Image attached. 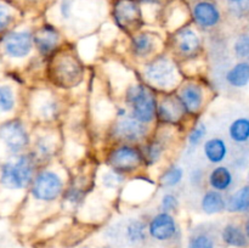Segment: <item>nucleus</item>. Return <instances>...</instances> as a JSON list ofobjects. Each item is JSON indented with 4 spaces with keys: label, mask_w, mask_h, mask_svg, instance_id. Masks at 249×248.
I'll list each match as a JSON object with an SVG mask.
<instances>
[{
    "label": "nucleus",
    "mask_w": 249,
    "mask_h": 248,
    "mask_svg": "<svg viewBox=\"0 0 249 248\" xmlns=\"http://www.w3.org/2000/svg\"><path fill=\"white\" fill-rule=\"evenodd\" d=\"M33 173V159L29 156H19L15 160L4 163L0 172V181L6 189L21 190L31 182Z\"/></svg>",
    "instance_id": "nucleus-1"
},
{
    "label": "nucleus",
    "mask_w": 249,
    "mask_h": 248,
    "mask_svg": "<svg viewBox=\"0 0 249 248\" xmlns=\"http://www.w3.org/2000/svg\"><path fill=\"white\" fill-rule=\"evenodd\" d=\"M126 102L133 108V117L141 123H150L156 113L155 97L147 88L133 85L126 91Z\"/></svg>",
    "instance_id": "nucleus-2"
},
{
    "label": "nucleus",
    "mask_w": 249,
    "mask_h": 248,
    "mask_svg": "<svg viewBox=\"0 0 249 248\" xmlns=\"http://www.w3.org/2000/svg\"><path fill=\"white\" fill-rule=\"evenodd\" d=\"M145 75L151 84L162 89L175 87L179 80L177 67L168 57H157L151 61L145 68Z\"/></svg>",
    "instance_id": "nucleus-3"
},
{
    "label": "nucleus",
    "mask_w": 249,
    "mask_h": 248,
    "mask_svg": "<svg viewBox=\"0 0 249 248\" xmlns=\"http://www.w3.org/2000/svg\"><path fill=\"white\" fill-rule=\"evenodd\" d=\"M63 182L60 175L51 170H45L36 175L32 186V195L36 199L43 202L55 201L61 195Z\"/></svg>",
    "instance_id": "nucleus-4"
},
{
    "label": "nucleus",
    "mask_w": 249,
    "mask_h": 248,
    "mask_svg": "<svg viewBox=\"0 0 249 248\" xmlns=\"http://www.w3.org/2000/svg\"><path fill=\"white\" fill-rule=\"evenodd\" d=\"M0 140L5 143L10 152L18 153L28 145L29 138L21 122L10 121L0 126Z\"/></svg>",
    "instance_id": "nucleus-5"
},
{
    "label": "nucleus",
    "mask_w": 249,
    "mask_h": 248,
    "mask_svg": "<svg viewBox=\"0 0 249 248\" xmlns=\"http://www.w3.org/2000/svg\"><path fill=\"white\" fill-rule=\"evenodd\" d=\"M142 160V155L134 146L123 145L117 147L109 156V163L114 170L128 173L136 169Z\"/></svg>",
    "instance_id": "nucleus-6"
},
{
    "label": "nucleus",
    "mask_w": 249,
    "mask_h": 248,
    "mask_svg": "<svg viewBox=\"0 0 249 248\" xmlns=\"http://www.w3.org/2000/svg\"><path fill=\"white\" fill-rule=\"evenodd\" d=\"M114 19L121 28L126 31L139 28L141 10L135 0H118L114 5Z\"/></svg>",
    "instance_id": "nucleus-7"
},
{
    "label": "nucleus",
    "mask_w": 249,
    "mask_h": 248,
    "mask_svg": "<svg viewBox=\"0 0 249 248\" xmlns=\"http://www.w3.org/2000/svg\"><path fill=\"white\" fill-rule=\"evenodd\" d=\"M53 74L56 83L62 87H72L82 78V67L74 57L68 55L63 56L56 61Z\"/></svg>",
    "instance_id": "nucleus-8"
},
{
    "label": "nucleus",
    "mask_w": 249,
    "mask_h": 248,
    "mask_svg": "<svg viewBox=\"0 0 249 248\" xmlns=\"http://www.w3.org/2000/svg\"><path fill=\"white\" fill-rule=\"evenodd\" d=\"M32 48H33V35L29 31L12 32L4 39V50L10 57H26L31 53Z\"/></svg>",
    "instance_id": "nucleus-9"
},
{
    "label": "nucleus",
    "mask_w": 249,
    "mask_h": 248,
    "mask_svg": "<svg viewBox=\"0 0 249 248\" xmlns=\"http://www.w3.org/2000/svg\"><path fill=\"white\" fill-rule=\"evenodd\" d=\"M113 133L117 138L125 141H139L145 136L146 128L143 123L139 122L134 117H123L114 125Z\"/></svg>",
    "instance_id": "nucleus-10"
},
{
    "label": "nucleus",
    "mask_w": 249,
    "mask_h": 248,
    "mask_svg": "<svg viewBox=\"0 0 249 248\" xmlns=\"http://www.w3.org/2000/svg\"><path fill=\"white\" fill-rule=\"evenodd\" d=\"M148 230H150L151 236L156 240H169L177 232V223L169 213L162 212L151 220Z\"/></svg>",
    "instance_id": "nucleus-11"
},
{
    "label": "nucleus",
    "mask_w": 249,
    "mask_h": 248,
    "mask_svg": "<svg viewBox=\"0 0 249 248\" xmlns=\"http://www.w3.org/2000/svg\"><path fill=\"white\" fill-rule=\"evenodd\" d=\"M192 15L196 23L203 28H212L220 21V12L218 7L213 2L206 1V0L195 4Z\"/></svg>",
    "instance_id": "nucleus-12"
},
{
    "label": "nucleus",
    "mask_w": 249,
    "mask_h": 248,
    "mask_svg": "<svg viewBox=\"0 0 249 248\" xmlns=\"http://www.w3.org/2000/svg\"><path fill=\"white\" fill-rule=\"evenodd\" d=\"M179 101L184 109L189 113H196L203 104V90L199 85L190 83L180 90Z\"/></svg>",
    "instance_id": "nucleus-13"
},
{
    "label": "nucleus",
    "mask_w": 249,
    "mask_h": 248,
    "mask_svg": "<svg viewBox=\"0 0 249 248\" xmlns=\"http://www.w3.org/2000/svg\"><path fill=\"white\" fill-rule=\"evenodd\" d=\"M177 48L182 56L196 55L201 49V39L191 28H182L177 34Z\"/></svg>",
    "instance_id": "nucleus-14"
},
{
    "label": "nucleus",
    "mask_w": 249,
    "mask_h": 248,
    "mask_svg": "<svg viewBox=\"0 0 249 248\" xmlns=\"http://www.w3.org/2000/svg\"><path fill=\"white\" fill-rule=\"evenodd\" d=\"M33 39L38 50L44 55H48L57 45L58 33L53 27L45 26L36 32V36H33Z\"/></svg>",
    "instance_id": "nucleus-15"
},
{
    "label": "nucleus",
    "mask_w": 249,
    "mask_h": 248,
    "mask_svg": "<svg viewBox=\"0 0 249 248\" xmlns=\"http://www.w3.org/2000/svg\"><path fill=\"white\" fill-rule=\"evenodd\" d=\"M203 153L207 159L213 164H218L225 159L228 155V147L223 139L212 138L203 145Z\"/></svg>",
    "instance_id": "nucleus-16"
},
{
    "label": "nucleus",
    "mask_w": 249,
    "mask_h": 248,
    "mask_svg": "<svg viewBox=\"0 0 249 248\" xmlns=\"http://www.w3.org/2000/svg\"><path fill=\"white\" fill-rule=\"evenodd\" d=\"M201 208L206 214H216L223 212L226 208V202L221 194L215 190L204 192L201 199Z\"/></svg>",
    "instance_id": "nucleus-17"
},
{
    "label": "nucleus",
    "mask_w": 249,
    "mask_h": 248,
    "mask_svg": "<svg viewBox=\"0 0 249 248\" xmlns=\"http://www.w3.org/2000/svg\"><path fill=\"white\" fill-rule=\"evenodd\" d=\"M182 111H185V109L180 104V101H174L172 99H167L162 101V104L158 107L160 118L164 123H177L180 117H181Z\"/></svg>",
    "instance_id": "nucleus-18"
},
{
    "label": "nucleus",
    "mask_w": 249,
    "mask_h": 248,
    "mask_svg": "<svg viewBox=\"0 0 249 248\" xmlns=\"http://www.w3.org/2000/svg\"><path fill=\"white\" fill-rule=\"evenodd\" d=\"M208 181L215 191H225L232 184V174L226 167L219 165L212 170Z\"/></svg>",
    "instance_id": "nucleus-19"
},
{
    "label": "nucleus",
    "mask_w": 249,
    "mask_h": 248,
    "mask_svg": "<svg viewBox=\"0 0 249 248\" xmlns=\"http://www.w3.org/2000/svg\"><path fill=\"white\" fill-rule=\"evenodd\" d=\"M226 80L235 88H243L249 83V63L240 62L226 73Z\"/></svg>",
    "instance_id": "nucleus-20"
},
{
    "label": "nucleus",
    "mask_w": 249,
    "mask_h": 248,
    "mask_svg": "<svg viewBox=\"0 0 249 248\" xmlns=\"http://www.w3.org/2000/svg\"><path fill=\"white\" fill-rule=\"evenodd\" d=\"M156 48L155 36L150 33H141L133 40V53L138 57H146L151 55Z\"/></svg>",
    "instance_id": "nucleus-21"
},
{
    "label": "nucleus",
    "mask_w": 249,
    "mask_h": 248,
    "mask_svg": "<svg viewBox=\"0 0 249 248\" xmlns=\"http://www.w3.org/2000/svg\"><path fill=\"white\" fill-rule=\"evenodd\" d=\"M226 209L231 213L246 212L249 209V185L241 187L232 195L226 203Z\"/></svg>",
    "instance_id": "nucleus-22"
},
{
    "label": "nucleus",
    "mask_w": 249,
    "mask_h": 248,
    "mask_svg": "<svg viewBox=\"0 0 249 248\" xmlns=\"http://www.w3.org/2000/svg\"><path fill=\"white\" fill-rule=\"evenodd\" d=\"M229 135L231 140L237 143L247 142L249 140V119L237 118L230 124Z\"/></svg>",
    "instance_id": "nucleus-23"
},
{
    "label": "nucleus",
    "mask_w": 249,
    "mask_h": 248,
    "mask_svg": "<svg viewBox=\"0 0 249 248\" xmlns=\"http://www.w3.org/2000/svg\"><path fill=\"white\" fill-rule=\"evenodd\" d=\"M223 240L233 247H245L247 245V237L240 228L235 225H226L223 230Z\"/></svg>",
    "instance_id": "nucleus-24"
},
{
    "label": "nucleus",
    "mask_w": 249,
    "mask_h": 248,
    "mask_svg": "<svg viewBox=\"0 0 249 248\" xmlns=\"http://www.w3.org/2000/svg\"><path fill=\"white\" fill-rule=\"evenodd\" d=\"M36 111L39 117L44 119L53 118L57 113V104L50 96H43L36 99Z\"/></svg>",
    "instance_id": "nucleus-25"
},
{
    "label": "nucleus",
    "mask_w": 249,
    "mask_h": 248,
    "mask_svg": "<svg viewBox=\"0 0 249 248\" xmlns=\"http://www.w3.org/2000/svg\"><path fill=\"white\" fill-rule=\"evenodd\" d=\"M125 240L130 243H139L145 238V225L138 219H131L125 224Z\"/></svg>",
    "instance_id": "nucleus-26"
},
{
    "label": "nucleus",
    "mask_w": 249,
    "mask_h": 248,
    "mask_svg": "<svg viewBox=\"0 0 249 248\" xmlns=\"http://www.w3.org/2000/svg\"><path fill=\"white\" fill-rule=\"evenodd\" d=\"M184 177V169L180 165H172L160 177V184L165 187H174L181 182Z\"/></svg>",
    "instance_id": "nucleus-27"
},
{
    "label": "nucleus",
    "mask_w": 249,
    "mask_h": 248,
    "mask_svg": "<svg viewBox=\"0 0 249 248\" xmlns=\"http://www.w3.org/2000/svg\"><path fill=\"white\" fill-rule=\"evenodd\" d=\"M15 107L14 90L9 85H0V114L11 112Z\"/></svg>",
    "instance_id": "nucleus-28"
},
{
    "label": "nucleus",
    "mask_w": 249,
    "mask_h": 248,
    "mask_svg": "<svg viewBox=\"0 0 249 248\" xmlns=\"http://www.w3.org/2000/svg\"><path fill=\"white\" fill-rule=\"evenodd\" d=\"M162 152H163L162 142H160V141H155V142H151L150 145L146 146L145 152L142 153V158L147 162V164H155V163L160 158Z\"/></svg>",
    "instance_id": "nucleus-29"
},
{
    "label": "nucleus",
    "mask_w": 249,
    "mask_h": 248,
    "mask_svg": "<svg viewBox=\"0 0 249 248\" xmlns=\"http://www.w3.org/2000/svg\"><path fill=\"white\" fill-rule=\"evenodd\" d=\"M101 180H102V185H104L106 189L113 190V189H117V187L123 182L124 177L123 175H122V173L117 172V170L113 169V170H107V172H105L104 174H102Z\"/></svg>",
    "instance_id": "nucleus-30"
},
{
    "label": "nucleus",
    "mask_w": 249,
    "mask_h": 248,
    "mask_svg": "<svg viewBox=\"0 0 249 248\" xmlns=\"http://www.w3.org/2000/svg\"><path fill=\"white\" fill-rule=\"evenodd\" d=\"M207 134V126L204 123H199L198 125H196L194 128V130L190 133L189 135V146L190 147L195 148L201 143V141L203 140L204 136Z\"/></svg>",
    "instance_id": "nucleus-31"
},
{
    "label": "nucleus",
    "mask_w": 249,
    "mask_h": 248,
    "mask_svg": "<svg viewBox=\"0 0 249 248\" xmlns=\"http://www.w3.org/2000/svg\"><path fill=\"white\" fill-rule=\"evenodd\" d=\"M190 248H214V241L207 233H198L190 240Z\"/></svg>",
    "instance_id": "nucleus-32"
},
{
    "label": "nucleus",
    "mask_w": 249,
    "mask_h": 248,
    "mask_svg": "<svg viewBox=\"0 0 249 248\" xmlns=\"http://www.w3.org/2000/svg\"><path fill=\"white\" fill-rule=\"evenodd\" d=\"M233 50L237 57L240 58H249V35H241L236 40L233 45Z\"/></svg>",
    "instance_id": "nucleus-33"
},
{
    "label": "nucleus",
    "mask_w": 249,
    "mask_h": 248,
    "mask_svg": "<svg viewBox=\"0 0 249 248\" xmlns=\"http://www.w3.org/2000/svg\"><path fill=\"white\" fill-rule=\"evenodd\" d=\"M38 153L43 157H49L53 151V142L49 136H40L36 143Z\"/></svg>",
    "instance_id": "nucleus-34"
},
{
    "label": "nucleus",
    "mask_w": 249,
    "mask_h": 248,
    "mask_svg": "<svg viewBox=\"0 0 249 248\" xmlns=\"http://www.w3.org/2000/svg\"><path fill=\"white\" fill-rule=\"evenodd\" d=\"M160 207H162L163 212H165V213L175 211L179 207V199L174 194H165L162 197V201H160Z\"/></svg>",
    "instance_id": "nucleus-35"
},
{
    "label": "nucleus",
    "mask_w": 249,
    "mask_h": 248,
    "mask_svg": "<svg viewBox=\"0 0 249 248\" xmlns=\"http://www.w3.org/2000/svg\"><path fill=\"white\" fill-rule=\"evenodd\" d=\"M11 19H12V15H11V11H10V9L6 6V5L0 2V32L9 26Z\"/></svg>",
    "instance_id": "nucleus-36"
},
{
    "label": "nucleus",
    "mask_w": 249,
    "mask_h": 248,
    "mask_svg": "<svg viewBox=\"0 0 249 248\" xmlns=\"http://www.w3.org/2000/svg\"><path fill=\"white\" fill-rule=\"evenodd\" d=\"M61 14L65 18H68L73 11V0H62L61 2Z\"/></svg>",
    "instance_id": "nucleus-37"
},
{
    "label": "nucleus",
    "mask_w": 249,
    "mask_h": 248,
    "mask_svg": "<svg viewBox=\"0 0 249 248\" xmlns=\"http://www.w3.org/2000/svg\"><path fill=\"white\" fill-rule=\"evenodd\" d=\"M67 199L71 202V203H78V202L82 199V192L78 189H71L70 191L67 192Z\"/></svg>",
    "instance_id": "nucleus-38"
},
{
    "label": "nucleus",
    "mask_w": 249,
    "mask_h": 248,
    "mask_svg": "<svg viewBox=\"0 0 249 248\" xmlns=\"http://www.w3.org/2000/svg\"><path fill=\"white\" fill-rule=\"evenodd\" d=\"M139 1L147 2V4H156V2H158V1H160V0H139Z\"/></svg>",
    "instance_id": "nucleus-39"
},
{
    "label": "nucleus",
    "mask_w": 249,
    "mask_h": 248,
    "mask_svg": "<svg viewBox=\"0 0 249 248\" xmlns=\"http://www.w3.org/2000/svg\"><path fill=\"white\" fill-rule=\"evenodd\" d=\"M246 235L249 237V220L247 221V224H246Z\"/></svg>",
    "instance_id": "nucleus-40"
},
{
    "label": "nucleus",
    "mask_w": 249,
    "mask_h": 248,
    "mask_svg": "<svg viewBox=\"0 0 249 248\" xmlns=\"http://www.w3.org/2000/svg\"><path fill=\"white\" fill-rule=\"evenodd\" d=\"M228 1H230V2H235V4H238V2H242L243 0H228Z\"/></svg>",
    "instance_id": "nucleus-41"
}]
</instances>
